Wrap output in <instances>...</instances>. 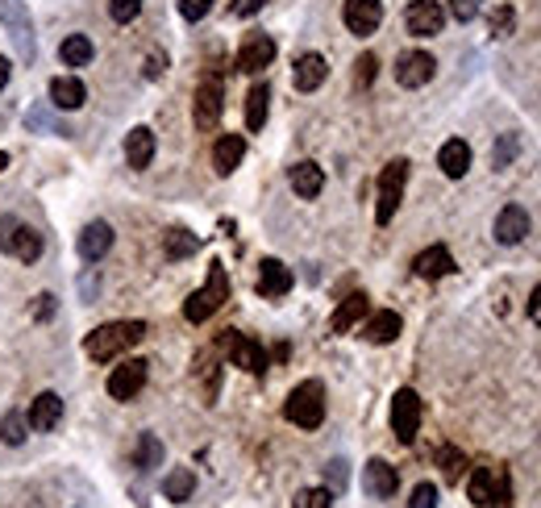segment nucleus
<instances>
[{"instance_id":"nucleus-9","label":"nucleus","mask_w":541,"mask_h":508,"mask_svg":"<svg viewBox=\"0 0 541 508\" xmlns=\"http://www.w3.org/2000/svg\"><path fill=\"white\" fill-rule=\"evenodd\" d=\"M221 109H225V92H221V80L216 75H205L200 80V88H196V130H216V122H221Z\"/></svg>"},{"instance_id":"nucleus-52","label":"nucleus","mask_w":541,"mask_h":508,"mask_svg":"<svg viewBox=\"0 0 541 508\" xmlns=\"http://www.w3.org/2000/svg\"><path fill=\"white\" fill-rule=\"evenodd\" d=\"M487 508H492V504H487ZM495 508H508V504H495Z\"/></svg>"},{"instance_id":"nucleus-23","label":"nucleus","mask_w":541,"mask_h":508,"mask_svg":"<svg viewBox=\"0 0 541 508\" xmlns=\"http://www.w3.org/2000/svg\"><path fill=\"white\" fill-rule=\"evenodd\" d=\"M288 180H292V192L300 196V200H317L321 188H325V171L304 158V163H296V167L288 171Z\"/></svg>"},{"instance_id":"nucleus-10","label":"nucleus","mask_w":541,"mask_h":508,"mask_svg":"<svg viewBox=\"0 0 541 508\" xmlns=\"http://www.w3.org/2000/svg\"><path fill=\"white\" fill-rule=\"evenodd\" d=\"M467 496H470V504L487 508V504L508 496V479L500 471H492V467H475L467 479Z\"/></svg>"},{"instance_id":"nucleus-51","label":"nucleus","mask_w":541,"mask_h":508,"mask_svg":"<svg viewBox=\"0 0 541 508\" xmlns=\"http://www.w3.org/2000/svg\"><path fill=\"white\" fill-rule=\"evenodd\" d=\"M4 167H9V155H4V150H0V171H4Z\"/></svg>"},{"instance_id":"nucleus-28","label":"nucleus","mask_w":541,"mask_h":508,"mask_svg":"<svg viewBox=\"0 0 541 508\" xmlns=\"http://www.w3.org/2000/svg\"><path fill=\"white\" fill-rule=\"evenodd\" d=\"M367 309H371V301H367L362 292H354V296H346V301L337 304V313H334V321H329V329H334V334H350V329H354L362 317H367Z\"/></svg>"},{"instance_id":"nucleus-22","label":"nucleus","mask_w":541,"mask_h":508,"mask_svg":"<svg viewBox=\"0 0 541 508\" xmlns=\"http://www.w3.org/2000/svg\"><path fill=\"white\" fill-rule=\"evenodd\" d=\"M241 155H246V138L241 133H221L213 146V167L216 175H233L241 163Z\"/></svg>"},{"instance_id":"nucleus-35","label":"nucleus","mask_w":541,"mask_h":508,"mask_svg":"<svg viewBox=\"0 0 541 508\" xmlns=\"http://www.w3.org/2000/svg\"><path fill=\"white\" fill-rule=\"evenodd\" d=\"M133 462H138L142 471L158 467V462H163V442H158L155 434H142V437H138V454H133Z\"/></svg>"},{"instance_id":"nucleus-27","label":"nucleus","mask_w":541,"mask_h":508,"mask_svg":"<svg viewBox=\"0 0 541 508\" xmlns=\"http://www.w3.org/2000/svg\"><path fill=\"white\" fill-rule=\"evenodd\" d=\"M400 329H404L400 313L384 309V313H375L371 321H367V329H362V338L371 342V346H387V342H396V338H400Z\"/></svg>"},{"instance_id":"nucleus-11","label":"nucleus","mask_w":541,"mask_h":508,"mask_svg":"<svg viewBox=\"0 0 541 508\" xmlns=\"http://www.w3.org/2000/svg\"><path fill=\"white\" fill-rule=\"evenodd\" d=\"M437 72V59H433L429 50H409V55H400L396 59V84L400 88H425Z\"/></svg>"},{"instance_id":"nucleus-19","label":"nucleus","mask_w":541,"mask_h":508,"mask_svg":"<svg viewBox=\"0 0 541 508\" xmlns=\"http://www.w3.org/2000/svg\"><path fill=\"white\" fill-rule=\"evenodd\" d=\"M108 250H113V225L108 221H88L84 233H80V258L84 263H100Z\"/></svg>"},{"instance_id":"nucleus-32","label":"nucleus","mask_w":541,"mask_h":508,"mask_svg":"<svg viewBox=\"0 0 541 508\" xmlns=\"http://www.w3.org/2000/svg\"><path fill=\"white\" fill-rule=\"evenodd\" d=\"M196 492V475L188 471V467H175V471L163 479V496L167 500H175V504H183V500Z\"/></svg>"},{"instance_id":"nucleus-13","label":"nucleus","mask_w":541,"mask_h":508,"mask_svg":"<svg viewBox=\"0 0 541 508\" xmlns=\"http://www.w3.org/2000/svg\"><path fill=\"white\" fill-rule=\"evenodd\" d=\"M146 367H150V363H142V359L117 363V367H113V376H108V396H113V400H133L146 387V376H150Z\"/></svg>"},{"instance_id":"nucleus-34","label":"nucleus","mask_w":541,"mask_h":508,"mask_svg":"<svg viewBox=\"0 0 541 508\" xmlns=\"http://www.w3.org/2000/svg\"><path fill=\"white\" fill-rule=\"evenodd\" d=\"M437 467H442V475L450 479V484H458L462 471H467V459H462V450L458 446H442L437 450Z\"/></svg>"},{"instance_id":"nucleus-42","label":"nucleus","mask_w":541,"mask_h":508,"mask_svg":"<svg viewBox=\"0 0 541 508\" xmlns=\"http://www.w3.org/2000/svg\"><path fill=\"white\" fill-rule=\"evenodd\" d=\"M450 13H454V21H475L479 17V0H450Z\"/></svg>"},{"instance_id":"nucleus-39","label":"nucleus","mask_w":541,"mask_h":508,"mask_svg":"<svg viewBox=\"0 0 541 508\" xmlns=\"http://www.w3.org/2000/svg\"><path fill=\"white\" fill-rule=\"evenodd\" d=\"M512 25H517V13L508 9V4H500V9L492 13V34L495 38H508V34H512Z\"/></svg>"},{"instance_id":"nucleus-33","label":"nucleus","mask_w":541,"mask_h":508,"mask_svg":"<svg viewBox=\"0 0 541 508\" xmlns=\"http://www.w3.org/2000/svg\"><path fill=\"white\" fill-rule=\"evenodd\" d=\"M196 250H200V238L192 230H167V238H163V254L167 258H188Z\"/></svg>"},{"instance_id":"nucleus-12","label":"nucleus","mask_w":541,"mask_h":508,"mask_svg":"<svg viewBox=\"0 0 541 508\" xmlns=\"http://www.w3.org/2000/svg\"><path fill=\"white\" fill-rule=\"evenodd\" d=\"M342 21H346L350 34L371 38L375 30H379V21H384V0H346Z\"/></svg>"},{"instance_id":"nucleus-43","label":"nucleus","mask_w":541,"mask_h":508,"mask_svg":"<svg viewBox=\"0 0 541 508\" xmlns=\"http://www.w3.org/2000/svg\"><path fill=\"white\" fill-rule=\"evenodd\" d=\"M354 67H359V88H371L375 67H379V63H375V55H362V59L354 63Z\"/></svg>"},{"instance_id":"nucleus-14","label":"nucleus","mask_w":541,"mask_h":508,"mask_svg":"<svg viewBox=\"0 0 541 508\" xmlns=\"http://www.w3.org/2000/svg\"><path fill=\"white\" fill-rule=\"evenodd\" d=\"M404 25H409L412 38H433V34H442L445 9L437 0H412L409 13H404Z\"/></svg>"},{"instance_id":"nucleus-45","label":"nucleus","mask_w":541,"mask_h":508,"mask_svg":"<svg viewBox=\"0 0 541 508\" xmlns=\"http://www.w3.org/2000/svg\"><path fill=\"white\" fill-rule=\"evenodd\" d=\"M263 4H266V0H233V4H229V13H233V17H254Z\"/></svg>"},{"instance_id":"nucleus-15","label":"nucleus","mask_w":541,"mask_h":508,"mask_svg":"<svg viewBox=\"0 0 541 508\" xmlns=\"http://www.w3.org/2000/svg\"><path fill=\"white\" fill-rule=\"evenodd\" d=\"M362 487H367V496H375V500L396 496V487H400L396 467L384 462V459H371L367 467H362Z\"/></svg>"},{"instance_id":"nucleus-41","label":"nucleus","mask_w":541,"mask_h":508,"mask_svg":"<svg viewBox=\"0 0 541 508\" xmlns=\"http://www.w3.org/2000/svg\"><path fill=\"white\" fill-rule=\"evenodd\" d=\"M409 508H437V487H433V484H417V487H412Z\"/></svg>"},{"instance_id":"nucleus-21","label":"nucleus","mask_w":541,"mask_h":508,"mask_svg":"<svg viewBox=\"0 0 541 508\" xmlns=\"http://www.w3.org/2000/svg\"><path fill=\"white\" fill-rule=\"evenodd\" d=\"M84 100H88L84 80H75V75H59V80H50V105H55V109H63V113L84 109Z\"/></svg>"},{"instance_id":"nucleus-8","label":"nucleus","mask_w":541,"mask_h":508,"mask_svg":"<svg viewBox=\"0 0 541 508\" xmlns=\"http://www.w3.org/2000/svg\"><path fill=\"white\" fill-rule=\"evenodd\" d=\"M392 429H396V437L409 446L412 437H417V429H421V396L412 392V387H400L396 400H392Z\"/></svg>"},{"instance_id":"nucleus-48","label":"nucleus","mask_w":541,"mask_h":508,"mask_svg":"<svg viewBox=\"0 0 541 508\" xmlns=\"http://www.w3.org/2000/svg\"><path fill=\"white\" fill-rule=\"evenodd\" d=\"M325 471H329V479H334V487H342V484H346V462H342V459H337V462H329Z\"/></svg>"},{"instance_id":"nucleus-50","label":"nucleus","mask_w":541,"mask_h":508,"mask_svg":"<svg viewBox=\"0 0 541 508\" xmlns=\"http://www.w3.org/2000/svg\"><path fill=\"white\" fill-rule=\"evenodd\" d=\"M9 75H13V63L0 55V92H4V84H9Z\"/></svg>"},{"instance_id":"nucleus-20","label":"nucleus","mask_w":541,"mask_h":508,"mask_svg":"<svg viewBox=\"0 0 541 508\" xmlns=\"http://www.w3.org/2000/svg\"><path fill=\"white\" fill-rule=\"evenodd\" d=\"M155 130L150 125H133L130 133H125V163H130L133 171H146L150 167V158H155Z\"/></svg>"},{"instance_id":"nucleus-17","label":"nucleus","mask_w":541,"mask_h":508,"mask_svg":"<svg viewBox=\"0 0 541 508\" xmlns=\"http://www.w3.org/2000/svg\"><path fill=\"white\" fill-rule=\"evenodd\" d=\"M495 242L500 246H517L525 242V233H529V213L520 205H504L500 208V217H495Z\"/></svg>"},{"instance_id":"nucleus-4","label":"nucleus","mask_w":541,"mask_h":508,"mask_svg":"<svg viewBox=\"0 0 541 508\" xmlns=\"http://www.w3.org/2000/svg\"><path fill=\"white\" fill-rule=\"evenodd\" d=\"M404 183H409V158H392L384 171H379V200H375V221L387 225L396 217L400 200H404Z\"/></svg>"},{"instance_id":"nucleus-49","label":"nucleus","mask_w":541,"mask_h":508,"mask_svg":"<svg viewBox=\"0 0 541 508\" xmlns=\"http://www.w3.org/2000/svg\"><path fill=\"white\" fill-rule=\"evenodd\" d=\"M529 317H533V321H541V284L533 288V296H529Z\"/></svg>"},{"instance_id":"nucleus-18","label":"nucleus","mask_w":541,"mask_h":508,"mask_svg":"<svg viewBox=\"0 0 541 508\" xmlns=\"http://www.w3.org/2000/svg\"><path fill=\"white\" fill-rule=\"evenodd\" d=\"M292 271L279 258H263L258 263V296H266V301H279V296H288L292 292Z\"/></svg>"},{"instance_id":"nucleus-16","label":"nucleus","mask_w":541,"mask_h":508,"mask_svg":"<svg viewBox=\"0 0 541 508\" xmlns=\"http://www.w3.org/2000/svg\"><path fill=\"white\" fill-rule=\"evenodd\" d=\"M271 59H275V42L266 34H250L238 50V72L254 75V72H263V67H271Z\"/></svg>"},{"instance_id":"nucleus-25","label":"nucleus","mask_w":541,"mask_h":508,"mask_svg":"<svg viewBox=\"0 0 541 508\" xmlns=\"http://www.w3.org/2000/svg\"><path fill=\"white\" fill-rule=\"evenodd\" d=\"M437 167H442L450 180H462L470 171V146L462 142V138H450V142L437 150Z\"/></svg>"},{"instance_id":"nucleus-37","label":"nucleus","mask_w":541,"mask_h":508,"mask_svg":"<svg viewBox=\"0 0 541 508\" xmlns=\"http://www.w3.org/2000/svg\"><path fill=\"white\" fill-rule=\"evenodd\" d=\"M292 508H334V492L329 487H304V492H296Z\"/></svg>"},{"instance_id":"nucleus-1","label":"nucleus","mask_w":541,"mask_h":508,"mask_svg":"<svg viewBox=\"0 0 541 508\" xmlns=\"http://www.w3.org/2000/svg\"><path fill=\"white\" fill-rule=\"evenodd\" d=\"M142 338H146V321H108V326H97L84 338V354L92 363H113L117 354H125Z\"/></svg>"},{"instance_id":"nucleus-3","label":"nucleus","mask_w":541,"mask_h":508,"mask_svg":"<svg viewBox=\"0 0 541 508\" xmlns=\"http://www.w3.org/2000/svg\"><path fill=\"white\" fill-rule=\"evenodd\" d=\"M225 301H229V275H225V267L221 263H213L208 267V284L183 301V317H188L192 326H205L208 317H213Z\"/></svg>"},{"instance_id":"nucleus-46","label":"nucleus","mask_w":541,"mask_h":508,"mask_svg":"<svg viewBox=\"0 0 541 508\" xmlns=\"http://www.w3.org/2000/svg\"><path fill=\"white\" fill-rule=\"evenodd\" d=\"M512 150H517V138L508 133L504 142H500V150H495V155H492V163H495V167H508V158H512Z\"/></svg>"},{"instance_id":"nucleus-38","label":"nucleus","mask_w":541,"mask_h":508,"mask_svg":"<svg viewBox=\"0 0 541 508\" xmlns=\"http://www.w3.org/2000/svg\"><path fill=\"white\" fill-rule=\"evenodd\" d=\"M138 13H142V0H108V17L117 25H130Z\"/></svg>"},{"instance_id":"nucleus-29","label":"nucleus","mask_w":541,"mask_h":508,"mask_svg":"<svg viewBox=\"0 0 541 508\" xmlns=\"http://www.w3.org/2000/svg\"><path fill=\"white\" fill-rule=\"evenodd\" d=\"M59 421H63V400L55 396V392H42V396L34 400V409H30V425H34L38 434H50Z\"/></svg>"},{"instance_id":"nucleus-7","label":"nucleus","mask_w":541,"mask_h":508,"mask_svg":"<svg viewBox=\"0 0 541 508\" xmlns=\"http://www.w3.org/2000/svg\"><path fill=\"white\" fill-rule=\"evenodd\" d=\"M221 351L233 359V367L250 371V376H263V371H266V351L254 338L238 334V329H225V334H221Z\"/></svg>"},{"instance_id":"nucleus-31","label":"nucleus","mask_w":541,"mask_h":508,"mask_svg":"<svg viewBox=\"0 0 541 508\" xmlns=\"http://www.w3.org/2000/svg\"><path fill=\"white\" fill-rule=\"evenodd\" d=\"M92 55H97V47H92V38H88V34H72V38H63L59 59L67 63V67H88V63H92Z\"/></svg>"},{"instance_id":"nucleus-36","label":"nucleus","mask_w":541,"mask_h":508,"mask_svg":"<svg viewBox=\"0 0 541 508\" xmlns=\"http://www.w3.org/2000/svg\"><path fill=\"white\" fill-rule=\"evenodd\" d=\"M25 429H30V421H25L21 412H4V421H0V437H4L9 446H21L25 437H30Z\"/></svg>"},{"instance_id":"nucleus-40","label":"nucleus","mask_w":541,"mask_h":508,"mask_svg":"<svg viewBox=\"0 0 541 508\" xmlns=\"http://www.w3.org/2000/svg\"><path fill=\"white\" fill-rule=\"evenodd\" d=\"M180 13H183V21H205L208 13H213V0H180Z\"/></svg>"},{"instance_id":"nucleus-26","label":"nucleus","mask_w":541,"mask_h":508,"mask_svg":"<svg viewBox=\"0 0 541 508\" xmlns=\"http://www.w3.org/2000/svg\"><path fill=\"white\" fill-rule=\"evenodd\" d=\"M412 271L421 279H442L454 271V254L445 250V246H429V250L417 254V263H412Z\"/></svg>"},{"instance_id":"nucleus-5","label":"nucleus","mask_w":541,"mask_h":508,"mask_svg":"<svg viewBox=\"0 0 541 508\" xmlns=\"http://www.w3.org/2000/svg\"><path fill=\"white\" fill-rule=\"evenodd\" d=\"M0 21L9 30L13 47H17V59L21 63H34L38 55V42H34V17L25 9V0H0Z\"/></svg>"},{"instance_id":"nucleus-2","label":"nucleus","mask_w":541,"mask_h":508,"mask_svg":"<svg viewBox=\"0 0 541 508\" xmlns=\"http://www.w3.org/2000/svg\"><path fill=\"white\" fill-rule=\"evenodd\" d=\"M283 417H288L296 429H317L325 421V387L317 379H304L288 392L283 400Z\"/></svg>"},{"instance_id":"nucleus-6","label":"nucleus","mask_w":541,"mask_h":508,"mask_svg":"<svg viewBox=\"0 0 541 508\" xmlns=\"http://www.w3.org/2000/svg\"><path fill=\"white\" fill-rule=\"evenodd\" d=\"M0 250L13 254L17 263H38L42 250H46V242H42V233L21 225L17 217H0Z\"/></svg>"},{"instance_id":"nucleus-44","label":"nucleus","mask_w":541,"mask_h":508,"mask_svg":"<svg viewBox=\"0 0 541 508\" xmlns=\"http://www.w3.org/2000/svg\"><path fill=\"white\" fill-rule=\"evenodd\" d=\"M55 309H59V304H55V296H50V292H42V296H38V304H34V321H50V317H55Z\"/></svg>"},{"instance_id":"nucleus-24","label":"nucleus","mask_w":541,"mask_h":508,"mask_svg":"<svg viewBox=\"0 0 541 508\" xmlns=\"http://www.w3.org/2000/svg\"><path fill=\"white\" fill-rule=\"evenodd\" d=\"M325 75H329V63L321 55H300L296 59V72H292V84L300 88V92H317L325 84Z\"/></svg>"},{"instance_id":"nucleus-30","label":"nucleus","mask_w":541,"mask_h":508,"mask_svg":"<svg viewBox=\"0 0 541 508\" xmlns=\"http://www.w3.org/2000/svg\"><path fill=\"white\" fill-rule=\"evenodd\" d=\"M266 109H271V88L254 84L246 92V125H250V133H258L266 125Z\"/></svg>"},{"instance_id":"nucleus-47","label":"nucleus","mask_w":541,"mask_h":508,"mask_svg":"<svg viewBox=\"0 0 541 508\" xmlns=\"http://www.w3.org/2000/svg\"><path fill=\"white\" fill-rule=\"evenodd\" d=\"M163 67H167V59H163V55H150V59H146V80H158Z\"/></svg>"}]
</instances>
